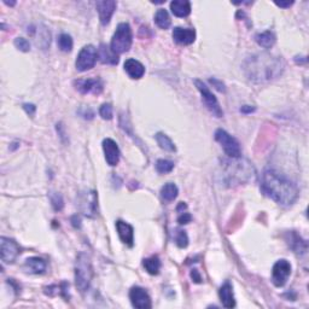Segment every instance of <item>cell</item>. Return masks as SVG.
I'll list each match as a JSON object with an SVG mask.
<instances>
[{
  "instance_id": "cell-25",
  "label": "cell",
  "mask_w": 309,
  "mask_h": 309,
  "mask_svg": "<svg viewBox=\"0 0 309 309\" xmlns=\"http://www.w3.org/2000/svg\"><path fill=\"white\" fill-rule=\"evenodd\" d=\"M179 190L178 186L173 183H168L161 189V196L166 202H172L178 197Z\"/></svg>"
},
{
  "instance_id": "cell-33",
  "label": "cell",
  "mask_w": 309,
  "mask_h": 309,
  "mask_svg": "<svg viewBox=\"0 0 309 309\" xmlns=\"http://www.w3.org/2000/svg\"><path fill=\"white\" fill-rule=\"evenodd\" d=\"M99 115L104 120H111L113 119V106L110 104H103L99 109Z\"/></svg>"
},
{
  "instance_id": "cell-30",
  "label": "cell",
  "mask_w": 309,
  "mask_h": 309,
  "mask_svg": "<svg viewBox=\"0 0 309 309\" xmlns=\"http://www.w3.org/2000/svg\"><path fill=\"white\" fill-rule=\"evenodd\" d=\"M174 168V162L169 160H158L156 162V170L160 174L170 173Z\"/></svg>"
},
{
  "instance_id": "cell-15",
  "label": "cell",
  "mask_w": 309,
  "mask_h": 309,
  "mask_svg": "<svg viewBox=\"0 0 309 309\" xmlns=\"http://www.w3.org/2000/svg\"><path fill=\"white\" fill-rule=\"evenodd\" d=\"M95 5H97L98 14H99L100 23H102L103 25H106L110 22L118 4H116V1H114V0H104V1H97Z\"/></svg>"
},
{
  "instance_id": "cell-20",
  "label": "cell",
  "mask_w": 309,
  "mask_h": 309,
  "mask_svg": "<svg viewBox=\"0 0 309 309\" xmlns=\"http://www.w3.org/2000/svg\"><path fill=\"white\" fill-rule=\"evenodd\" d=\"M24 269L33 274H43L46 271L45 260L40 258H29L25 260Z\"/></svg>"
},
{
  "instance_id": "cell-17",
  "label": "cell",
  "mask_w": 309,
  "mask_h": 309,
  "mask_svg": "<svg viewBox=\"0 0 309 309\" xmlns=\"http://www.w3.org/2000/svg\"><path fill=\"white\" fill-rule=\"evenodd\" d=\"M173 39L180 45H191L196 39V32L193 29L176 27L173 30Z\"/></svg>"
},
{
  "instance_id": "cell-14",
  "label": "cell",
  "mask_w": 309,
  "mask_h": 309,
  "mask_svg": "<svg viewBox=\"0 0 309 309\" xmlns=\"http://www.w3.org/2000/svg\"><path fill=\"white\" fill-rule=\"evenodd\" d=\"M75 86H76V90L82 95H87V93L99 95L103 91V84L99 79L77 80V81H75Z\"/></svg>"
},
{
  "instance_id": "cell-24",
  "label": "cell",
  "mask_w": 309,
  "mask_h": 309,
  "mask_svg": "<svg viewBox=\"0 0 309 309\" xmlns=\"http://www.w3.org/2000/svg\"><path fill=\"white\" fill-rule=\"evenodd\" d=\"M255 40L261 48H271L275 44V35L272 32H268V30H267V32L260 33V34L256 35Z\"/></svg>"
},
{
  "instance_id": "cell-23",
  "label": "cell",
  "mask_w": 309,
  "mask_h": 309,
  "mask_svg": "<svg viewBox=\"0 0 309 309\" xmlns=\"http://www.w3.org/2000/svg\"><path fill=\"white\" fill-rule=\"evenodd\" d=\"M287 243H289L290 248H291L292 250L297 254H303V253H306V250H307V243H306V241L295 232L290 233V239Z\"/></svg>"
},
{
  "instance_id": "cell-7",
  "label": "cell",
  "mask_w": 309,
  "mask_h": 309,
  "mask_svg": "<svg viewBox=\"0 0 309 309\" xmlns=\"http://www.w3.org/2000/svg\"><path fill=\"white\" fill-rule=\"evenodd\" d=\"M194 85H196L197 90L201 92L202 99H203L204 104L208 108V110L215 116V118H222L223 111L220 106L219 102H217L216 97L212 93V91L207 87V85L204 82L199 81V80H194Z\"/></svg>"
},
{
  "instance_id": "cell-4",
  "label": "cell",
  "mask_w": 309,
  "mask_h": 309,
  "mask_svg": "<svg viewBox=\"0 0 309 309\" xmlns=\"http://www.w3.org/2000/svg\"><path fill=\"white\" fill-rule=\"evenodd\" d=\"M93 278L92 262L90 256L85 253H80L75 263V284L80 292H85L90 287Z\"/></svg>"
},
{
  "instance_id": "cell-31",
  "label": "cell",
  "mask_w": 309,
  "mask_h": 309,
  "mask_svg": "<svg viewBox=\"0 0 309 309\" xmlns=\"http://www.w3.org/2000/svg\"><path fill=\"white\" fill-rule=\"evenodd\" d=\"M58 46L63 52H70L72 48V39L68 34H61L58 38Z\"/></svg>"
},
{
  "instance_id": "cell-13",
  "label": "cell",
  "mask_w": 309,
  "mask_h": 309,
  "mask_svg": "<svg viewBox=\"0 0 309 309\" xmlns=\"http://www.w3.org/2000/svg\"><path fill=\"white\" fill-rule=\"evenodd\" d=\"M103 150L105 154V160L109 166L115 167L118 166L119 161H120V149H119L116 142H114L110 138H106L103 140Z\"/></svg>"
},
{
  "instance_id": "cell-9",
  "label": "cell",
  "mask_w": 309,
  "mask_h": 309,
  "mask_svg": "<svg viewBox=\"0 0 309 309\" xmlns=\"http://www.w3.org/2000/svg\"><path fill=\"white\" fill-rule=\"evenodd\" d=\"M291 274V264L286 260H279L275 262L272 269V282L277 287H282L286 284Z\"/></svg>"
},
{
  "instance_id": "cell-34",
  "label": "cell",
  "mask_w": 309,
  "mask_h": 309,
  "mask_svg": "<svg viewBox=\"0 0 309 309\" xmlns=\"http://www.w3.org/2000/svg\"><path fill=\"white\" fill-rule=\"evenodd\" d=\"M15 46L22 52H28L30 50V44L27 39L24 38H17L15 39Z\"/></svg>"
},
{
  "instance_id": "cell-10",
  "label": "cell",
  "mask_w": 309,
  "mask_h": 309,
  "mask_svg": "<svg viewBox=\"0 0 309 309\" xmlns=\"http://www.w3.org/2000/svg\"><path fill=\"white\" fill-rule=\"evenodd\" d=\"M0 253H1V261L4 263H14L17 256L20 255V246L15 240L10 238H0Z\"/></svg>"
},
{
  "instance_id": "cell-27",
  "label": "cell",
  "mask_w": 309,
  "mask_h": 309,
  "mask_svg": "<svg viewBox=\"0 0 309 309\" xmlns=\"http://www.w3.org/2000/svg\"><path fill=\"white\" fill-rule=\"evenodd\" d=\"M155 22L161 29H168L170 27V17L168 15L167 10L160 9L157 10L155 15Z\"/></svg>"
},
{
  "instance_id": "cell-37",
  "label": "cell",
  "mask_w": 309,
  "mask_h": 309,
  "mask_svg": "<svg viewBox=\"0 0 309 309\" xmlns=\"http://www.w3.org/2000/svg\"><path fill=\"white\" fill-rule=\"evenodd\" d=\"M23 109H24L25 113H27L30 118H33V116L35 115L36 106L34 104H23Z\"/></svg>"
},
{
  "instance_id": "cell-41",
  "label": "cell",
  "mask_w": 309,
  "mask_h": 309,
  "mask_svg": "<svg viewBox=\"0 0 309 309\" xmlns=\"http://www.w3.org/2000/svg\"><path fill=\"white\" fill-rule=\"evenodd\" d=\"M71 221H72V225H74L75 228L80 227V225H81V223H80L81 222V220H80V217H77V216H72Z\"/></svg>"
},
{
  "instance_id": "cell-26",
  "label": "cell",
  "mask_w": 309,
  "mask_h": 309,
  "mask_svg": "<svg viewBox=\"0 0 309 309\" xmlns=\"http://www.w3.org/2000/svg\"><path fill=\"white\" fill-rule=\"evenodd\" d=\"M155 139L156 142H157V144L160 145L161 149L166 150V151H169V152H174L176 151V147L175 145H174V143L172 142V139H170L169 137L166 136L165 133H157L155 136Z\"/></svg>"
},
{
  "instance_id": "cell-6",
  "label": "cell",
  "mask_w": 309,
  "mask_h": 309,
  "mask_svg": "<svg viewBox=\"0 0 309 309\" xmlns=\"http://www.w3.org/2000/svg\"><path fill=\"white\" fill-rule=\"evenodd\" d=\"M215 139L216 142H219L221 144L223 151L226 152V155L230 158H239L241 155L240 145L237 142L236 138H233L231 134H228L227 132L223 131V129H217L215 132Z\"/></svg>"
},
{
  "instance_id": "cell-5",
  "label": "cell",
  "mask_w": 309,
  "mask_h": 309,
  "mask_svg": "<svg viewBox=\"0 0 309 309\" xmlns=\"http://www.w3.org/2000/svg\"><path fill=\"white\" fill-rule=\"evenodd\" d=\"M132 41H133V35H132L131 25L128 23H120L111 39L110 50L119 56V54L129 51Z\"/></svg>"
},
{
  "instance_id": "cell-28",
  "label": "cell",
  "mask_w": 309,
  "mask_h": 309,
  "mask_svg": "<svg viewBox=\"0 0 309 309\" xmlns=\"http://www.w3.org/2000/svg\"><path fill=\"white\" fill-rule=\"evenodd\" d=\"M144 267L146 272L151 275L158 274L161 269V261L157 256H152V258L144 260Z\"/></svg>"
},
{
  "instance_id": "cell-1",
  "label": "cell",
  "mask_w": 309,
  "mask_h": 309,
  "mask_svg": "<svg viewBox=\"0 0 309 309\" xmlns=\"http://www.w3.org/2000/svg\"><path fill=\"white\" fill-rule=\"evenodd\" d=\"M262 192L280 206H291L298 198V189L292 181L275 170H264L261 176Z\"/></svg>"
},
{
  "instance_id": "cell-18",
  "label": "cell",
  "mask_w": 309,
  "mask_h": 309,
  "mask_svg": "<svg viewBox=\"0 0 309 309\" xmlns=\"http://www.w3.org/2000/svg\"><path fill=\"white\" fill-rule=\"evenodd\" d=\"M220 301L225 308H233L236 307V300L233 296V287L230 282H226L225 284L220 287L219 290Z\"/></svg>"
},
{
  "instance_id": "cell-35",
  "label": "cell",
  "mask_w": 309,
  "mask_h": 309,
  "mask_svg": "<svg viewBox=\"0 0 309 309\" xmlns=\"http://www.w3.org/2000/svg\"><path fill=\"white\" fill-rule=\"evenodd\" d=\"M192 216L189 214V213H180V216L178 217V222L180 225H185V223L191 222Z\"/></svg>"
},
{
  "instance_id": "cell-38",
  "label": "cell",
  "mask_w": 309,
  "mask_h": 309,
  "mask_svg": "<svg viewBox=\"0 0 309 309\" xmlns=\"http://www.w3.org/2000/svg\"><path fill=\"white\" fill-rule=\"evenodd\" d=\"M191 278L193 279L194 283H201L202 282V277H201V274L198 273V271H197V269H193V271L191 272Z\"/></svg>"
},
{
  "instance_id": "cell-11",
  "label": "cell",
  "mask_w": 309,
  "mask_h": 309,
  "mask_svg": "<svg viewBox=\"0 0 309 309\" xmlns=\"http://www.w3.org/2000/svg\"><path fill=\"white\" fill-rule=\"evenodd\" d=\"M80 210L87 217H95L97 215V193L95 191H85L80 194Z\"/></svg>"
},
{
  "instance_id": "cell-16",
  "label": "cell",
  "mask_w": 309,
  "mask_h": 309,
  "mask_svg": "<svg viewBox=\"0 0 309 309\" xmlns=\"http://www.w3.org/2000/svg\"><path fill=\"white\" fill-rule=\"evenodd\" d=\"M116 230H118L119 237L122 240V243L127 244L128 246H133L134 241V230L129 223L119 220L116 222Z\"/></svg>"
},
{
  "instance_id": "cell-21",
  "label": "cell",
  "mask_w": 309,
  "mask_h": 309,
  "mask_svg": "<svg viewBox=\"0 0 309 309\" xmlns=\"http://www.w3.org/2000/svg\"><path fill=\"white\" fill-rule=\"evenodd\" d=\"M170 10L176 17H188L191 14V4L188 0H174L170 2Z\"/></svg>"
},
{
  "instance_id": "cell-3",
  "label": "cell",
  "mask_w": 309,
  "mask_h": 309,
  "mask_svg": "<svg viewBox=\"0 0 309 309\" xmlns=\"http://www.w3.org/2000/svg\"><path fill=\"white\" fill-rule=\"evenodd\" d=\"M225 179L227 184H243L254 178V168L246 161H239L238 158H232V161L226 162Z\"/></svg>"
},
{
  "instance_id": "cell-32",
  "label": "cell",
  "mask_w": 309,
  "mask_h": 309,
  "mask_svg": "<svg viewBox=\"0 0 309 309\" xmlns=\"http://www.w3.org/2000/svg\"><path fill=\"white\" fill-rule=\"evenodd\" d=\"M50 199H51V204L53 207V209L56 212H61L64 207V201L63 197L59 193H56V192H51L50 193Z\"/></svg>"
},
{
  "instance_id": "cell-22",
  "label": "cell",
  "mask_w": 309,
  "mask_h": 309,
  "mask_svg": "<svg viewBox=\"0 0 309 309\" xmlns=\"http://www.w3.org/2000/svg\"><path fill=\"white\" fill-rule=\"evenodd\" d=\"M98 58H99L100 62L104 64H113V66H115V64L119 63L118 54L114 53V52L110 50V48H108V46L104 45V44H102V45L99 46V48H98Z\"/></svg>"
},
{
  "instance_id": "cell-40",
  "label": "cell",
  "mask_w": 309,
  "mask_h": 309,
  "mask_svg": "<svg viewBox=\"0 0 309 309\" xmlns=\"http://www.w3.org/2000/svg\"><path fill=\"white\" fill-rule=\"evenodd\" d=\"M293 4V1H275V5L279 7H284V9H287Z\"/></svg>"
},
{
  "instance_id": "cell-39",
  "label": "cell",
  "mask_w": 309,
  "mask_h": 309,
  "mask_svg": "<svg viewBox=\"0 0 309 309\" xmlns=\"http://www.w3.org/2000/svg\"><path fill=\"white\" fill-rule=\"evenodd\" d=\"M255 110H256V108H254V106H250V105H244L240 108V111L243 114H251Z\"/></svg>"
},
{
  "instance_id": "cell-36",
  "label": "cell",
  "mask_w": 309,
  "mask_h": 309,
  "mask_svg": "<svg viewBox=\"0 0 309 309\" xmlns=\"http://www.w3.org/2000/svg\"><path fill=\"white\" fill-rule=\"evenodd\" d=\"M209 82L213 85V86L216 88L217 91H220V92H226L225 85L222 84V81H219L217 79H210Z\"/></svg>"
},
{
  "instance_id": "cell-19",
  "label": "cell",
  "mask_w": 309,
  "mask_h": 309,
  "mask_svg": "<svg viewBox=\"0 0 309 309\" xmlns=\"http://www.w3.org/2000/svg\"><path fill=\"white\" fill-rule=\"evenodd\" d=\"M124 70L132 79H142L145 74V67L139 61L133 58H129L124 62Z\"/></svg>"
},
{
  "instance_id": "cell-2",
  "label": "cell",
  "mask_w": 309,
  "mask_h": 309,
  "mask_svg": "<svg viewBox=\"0 0 309 309\" xmlns=\"http://www.w3.org/2000/svg\"><path fill=\"white\" fill-rule=\"evenodd\" d=\"M245 75L254 82H267L277 79L284 70L280 57L269 53H258L249 57L243 66Z\"/></svg>"
},
{
  "instance_id": "cell-8",
  "label": "cell",
  "mask_w": 309,
  "mask_h": 309,
  "mask_svg": "<svg viewBox=\"0 0 309 309\" xmlns=\"http://www.w3.org/2000/svg\"><path fill=\"white\" fill-rule=\"evenodd\" d=\"M98 58V52L93 45H86L81 51L76 59V69L79 71H87L95 66Z\"/></svg>"
},
{
  "instance_id": "cell-12",
  "label": "cell",
  "mask_w": 309,
  "mask_h": 309,
  "mask_svg": "<svg viewBox=\"0 0 309 309\" xmlns=\"http://www.w3.org/2000/svg\"><path fill=\"white\" fill-rule=\"evenodd\" d=\"M129 298L133 307L138 309H149L151 308V298L149 293L145 291L144 289L139 286L132 287L129 291Z\"/></svg>"
},
{
  "instance_id": "cell-29",
  "label": "cell",
  "mask_w": 309,
  "mask_h": 309,
  "mask_svg": "<svg viewBox=\"0 0 309 309\" xmlns=\"http://www.w3.org/2000/svg\"><path fill=\"white\" fill-rule=\"evenodd\" d=\"M174 240H175L176 245L179 248H186L189 244V237L186 235V232L184 230H180V228H176L174 230Z\"/></svg>"
}]
</instances>
